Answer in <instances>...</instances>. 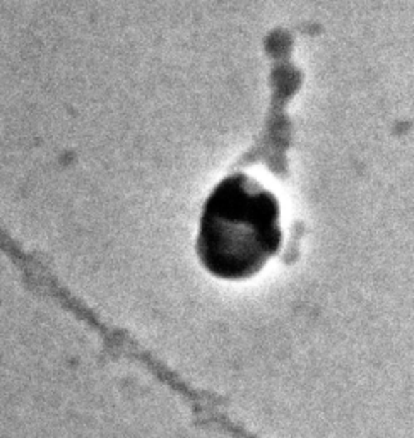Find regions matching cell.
Returning a JSON list of instances; mask_svg holds the SVG:
<instances>
[{
    "label": "cell",
    "instance_id": "cell-1",
    "mask_svg": "<svg viewBox=\"0 0 414 438\" xmlns=\"http://www.w3.org/2000/svg\"><path fill=\"white\" fill-rule=\"evenodd\" d=\"M283 246L281 206L271 190L245 173H232L200 211L195 257L211 278L243 283L262 272Z\"/></svg>",
    "mask_w": 414,
    "mask_h": 438
}]
</instances>
